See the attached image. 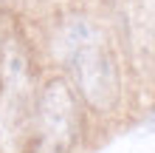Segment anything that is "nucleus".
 Returning <instances> with one entry per match:
<instances>
[{"mask_svg":"<svg viewBox=\"0 0 155 153\" xmlns=\"http://www.w3.org/2000/svg\"><path fill=\"white\" fill-rule=\"evenodd\" d=\"M59 51L85 102L102 113L113 111L121 99V79H118L116 57L107 46L104 34L99 31V26H93L85 17H71L62 26Z\"/></svg>","mask_w":155,"mask_h":153,"instance_id":"1","label":"nucleus"},{"mask_svg":"<svg viewBox=\"0 0 155 153\" xmlns=\"http://www.w3.org/2000/svg\"><path fill=\"white\" fill-rule=\"evenodd\" d=\"M28 96L31 77L20 51L6 54L0 88V153H20L28 136Z\"/></svg>","mask_w":155,"mask_h":153,"instance_id":"2","label":"nucleus"},{"mask_svg":"<svg viewBox=\"0 0 155 153\" xmlns=\"http://www.w3.org/2000/svg\"><path fill=\"white\" fill-rule=\"evenodd\" d=\"M40 139L45 153H68L79 136V108L65 79L45 82L37 102Z\"/></svg>","mask_w":155,"mask_h":153,"instance_id":"3","label":"nucleus"}]
</instances>
